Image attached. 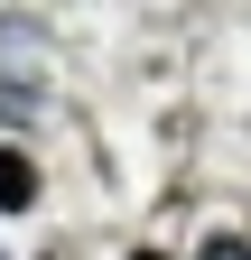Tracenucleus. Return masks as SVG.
<instances>
[{"mask_svg": "<svg viewBox=\"0 0 251 260\" xmlns=\"http://www.w3.org/2000/svg\"><path fill=\"white\" fill-rule=\"evenodd\" d=\"M28 205H38V158L19 140H0V214H28Z\"/></svg>", "mask_w": 251, "mask_h": 260, "instance_id": "obj_1", "label": "nucleus"}, {"mask_svg": "<svg viewBox=\"0 0 251 260\" xmlns=\"http://www.w3.org/2000/svg\"><path fill=\"white\" fill-rule=\"evenodd\" d=\"M196 260H251V233L242 223H214V233L196 242Z\"/></svg>", "mask_w": 251, "mask_h": 260, "instance_id": "obj_2", "label": "nucleus"}, {"mask_svg": "<svg viewBox=\"0 0 251 260\" xmlns=\"http://www.w3.org/2000/svg\"><path fill=\"white\" fill-rule=\"evenodd\" d=\"M131 260H177V251H159V242H140V251H131Z\"/></svg>", "mask_w": 251, "mask_h": 260, "instance_id": "obj_3", "label": "nucleus"}]
</instances>
